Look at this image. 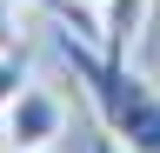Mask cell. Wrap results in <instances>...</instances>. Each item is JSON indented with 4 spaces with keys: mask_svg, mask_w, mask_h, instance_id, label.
<instances>
[{
    "mask_svg": "<svg viewBox=\"0 0 160 153\" xmlns=\"http://www.w3.org/2000/svg\"><path fill=\"white\" fill-rule=\"evenodd\" d=\"M40 13H47V20H60V27H80V20H93V13H80L73 0H33Z\"/></svg>",
    "mask_w": 160,
    "mask_h": 153,
    "instance_id": "5",
    "label": "cell"
},
{
    "mask_svg": "<svg viewBox=\"0 0 160 153\" xmlns=\"http://www.w3.org/2000/svg\"><path fill=\"white\" fill-rule=\"evenodd\" d=\"M0 153H20V146H13V133H7V113H0Z\"/></svg>",
    "mask_w": 160,
    "mask_h": 153,
    "instance_id": "8",
    "label": "cell"
},
{
    "mask_svg": "<svg viewBox=\"0 0 160 153\" xmlns=\"http://www.w3.org/2000/svg\"><path fill=\"white\" fill-rule=\"evenodd\" d=\"M73 7H80V13H93V20H100V7H107V0H73Z\"/></svg>",
    "mask_w": 160,
    "mask_h": 153,
    "instance_id": "9",
    "label": "cell"
},
{
    "mask_svg": "<svg viewBox=\"0 0 160 153\" xmlns=\"http://www.w3.org/2000/svg\"><path fill=\"white\" fill-rule=\"evenodd\" d=\"M147 13H153V0H107L93 20V40L107 53H133V40L147 33Z\"/></svg>",
    "mask_w": 160,
    "mask_h": 153,
    "instance_id": "3",
    "label": "cell"
},
{
    "mask_svg": "<svg viewBox=\"0 0 160 153\" xmlns=\"http://www.w3.org/2000/svg\"><path fill=\"white\" fill-rule=\"evenodd\" d=\"M60 60H67L73 87L87 93L100 133H113L127 153H160V87L133 73L127 53H107L100 40H80V27H60Z\"/></svg>",
    "mask_w": 160,
    "mask_h": 153,
    "instance_id": "1",
    "label": "cell"
},
{
    "mask_svg": "<svg viewBox=\"0 0 160 153\" xmlns=\"http://www.w3.org/2000/svg\"><path fill=\"white\" fill-rule=\"evenodd\" d=\"M93 153H127V146H120L113 133H100V140H93Z\"/></svg>",
    "mask_w": 160,
    "mask_h": 153,
    "instance_id": "7",
    "label": "cell"
},
{
    "mask_svg": "<svg viewBox=\"0 0 160 153\" xmlns=\"http://www.w3.org/2000/svg\"><path fill=\"white\" fill-rule=\"evenodd\" d=\"M27 80H33V73H27V53L7 47V53H0V113L20 100V87H27Z\"/></svg>",
    "mask_w": 160,
    "mask_h": 153,
    "instance_id": "4",
    "label": "cell"
},
{
    "mask_svg": "<svg viewBox=\"0 0 160 153\" xmlns=\"http://www.w3.org/2000/svg\"><path fill=\"white\" fill-rule=\"evenodd\" d=\"M7 133H13L20 153H47L60 133H67V100H60L53 87L27 80V87H20V100L7 107Z\"/></svg>",
    "mask_w": 160,
    "mask_h": 153,
    "instance_id": "2",
    "label": "cell"
},
{
    "mask_svg": "<svg viewBox=\"0 0 160 153\" xmlns=\"http://www.w3.org/2000/svg\"><path fill=\"white\" fill-rule=\"evenodd\" d=\"M20 40V7H13V0H0V53H7Z\"/></svg>",
    "mask_w": 160,
    "mask_h": 153,
    "instance_id": "6",
    "label": "cell"
},
{
    "mask_svg": "<svg viewBox=\"0 0 160 153\" xmlns=\"http://www.w3.org/2000/svg\"><path fill=\"white\" fill-rule=\"evenodd\" d=\"M47 153H53V146H47Z\"/></svg>",
    "mask_w": 160,
    "mask_h": 153,
    "instance_id": "10",
    "label": "cell"
}]
</instances>
